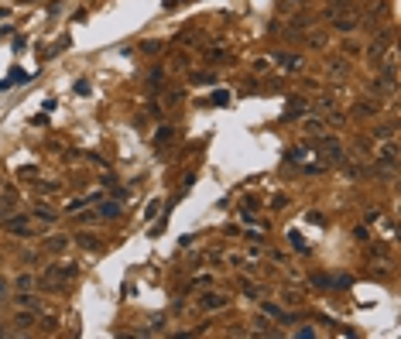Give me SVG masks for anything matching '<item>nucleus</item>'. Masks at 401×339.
<instances>
[{"mask_svg":"<svg viewBox=\"0 0 401 339\" xmlns=\"http://www.w3.org/2000/svg\"><path fill=\"white\" fill-rule=\"evenodd\" d=\"M79 277V268L75 264H59V268H48V274L41 277V284L45 288H62L69 281H75Z\"/></svg>","mask_w":401,"mask_h":339,"instance_id":"f257e3e1","label":"nucleus"},{"mask_svg":"<svg viewBox=\"0 0 401 339\" xmlns=\"http://www.w3.org/2000/svg\"><path fill=\"white\" fill-rule=\"evenodd\" d=\"M377 161H381V168H388V171L398 168V140H395V137H391V140H381V154H377Z\"/></svg>","mask_w":401,"mask_h":339,"instance_id":"f03ea898","label":"nucleus"},{"mask_svg":"<svg viewBox=\"0 0 401 339\" xmlns=\"http://www.w3.org/2000/svg\"><path fill=\"white\" fill-rule=\"evenodd\" d=\"M316 151H319V158H329V161H339V158H343V144H339L336 137H323V140L316 144Z\"/></svg>","mask_w":401,"mask_h":339,"instance_id":"7ed1b4c3","label":"nucleus"},{"mask_svg":"<svg viewBox=\"0 0 401 339\" xmlns=\"http://www.w3.org/2000/svg\"><path fill=\"white\" fill-rule=\"evenodd\" d=\"M391 52H395V48H388L384 41H374V45H370V66L374 68L391 66Z\"/></svg>","mask_w":401,"mask_h":339,"instance_id":"20e7f679","label":"nucleus"},{"mask_svg":"<svg viewBox=\"0 0 401 339\" xmlns=\"http://www.w3.org/2000/svg\"><path fill=\"white\" fill-rule=\"evenodd\" d=\"M309 113V103L302 100V96H292L288 100V110H285V120H298V117H305Z\"/></svg>","mask_w":401,"mask_h":339,"instance_id":"39448f33","label":"nucleus"},{"mask_svg":"<svg viewBox=\"0 0 401 339\" xmlns=\"http://www.w3.org/2000/svg\"><path fill=\"white\" fill-rule=\"evenodd\" d=\"M24 82H31V75H28L24 68H10V72H7V79L0 82V93H7L10 86H24Z\"/></svg>","mask_w":401,"mask_h":339,"instance_id":"423d86ee","label":"nucleus"},{"mask_svg":"<svg viewBox=\"0 0 401 339\" xmlns=\"http://www.w3.org/2000/svg\"><path fill=\"white\" fill-rule=\"evenodd\" d=\"M3 230L7 233H28L31 223H28V216H3Z\"/></svg>","mask_w":401,"mask_h":339,"instance_id":"0eeeda50","label":"nucleus"},{"mask_svg":"<svg viewBox=\"0 0 401 339\" xmlns=\"http://www.w3.org/2000/svg\"><path fill=\"white\" fill-rule=\"evenodd\" d=\"M120 212H124V205L120 203H100L96 205V216H100V219H117Z\"/></svg>","mask_w":401,"mask_h":339,"instance_id":"6e6552de","label":"nucleus"},{"mask_svg":"<svg viewBox=\"0 0 401 339\" xmlns=\"http://www.w3.org/2000/svg\"><path fill=\"white\" fill-rule=\"evenodd\" d=\"M21 308H31V312H38L41 308V298L38 295H31V291H17V298H14Z\"/></svg>","mask_w":401,"mask_h":339,"instance_id":"1a4fd4ad","label":"nucleus"},{"mask_svg":"<svg viewBox=\"0 0 401 339\" xmlns=\"http://www.w3.org/2000/svg\"><path fill=\"white\" fill-rule=\"evenodd\" d=\"M223 305H226V298H223V295H213V291L199 298V308H206V312H216V308H223Z\"/></svg>","mask_w":401,"mask_h":339,"instance_id":"9d476101","label":"nucleus"},{"mask_svg":"<svg viewBox=\"0 0 401 339\" xmlns=\"http://www.w3.org/2000/svg\"><path fill=\"white\" fill-rule=\"evenodd\" d=\"M353 113H357V117H377V113H381V103H374V100H360Z\"/></svg>","mask_w":401,"mask_h":339,"instance_id":"9b49d317","label":"nucleus"},{"mask_svg":"<svg viewBox=\"0 0 401 339\" xmlns=\"http://www.w3.org/2000/svg\"><path fill=\"white\" fill-rule=\"evenodd\" d=\"M329 17L336 21V28H339V31H353V28H357V17H346V14H339V10L329 14Z\"/></svg>","mask_w":401,"mask_h":339,"instance_id":"f8f14e48","label":"nucleus"},{"mask_svg":"<svg viewBox=\"0 0 401 339\" xmlns=\"http://www.w3.org/2000/svg\"><path fill=\"white\" fill-rule=\"evenodd\" d=\"M69 247V237H48L45 240V250H52V254H62Z\"/></svg>","mask_w":401,"mask_h":339,"instance_id":"ddd939ff","label":"nucleus"},{"mask_svg":"<svg viewBox=\"0 0 401 339\" xmlns=\"http://www.w3.org/2000/svg\"><path fill=\"white\" fill-rule=\"evenodd\" d=\"M75 243H79L82 250H96V247H100V240H96L93 233H75Z\"/></svg>","mask_w":401,"mask_h":339,"instance_id":"4468645a","label":"nucleus"},{"mask_svg":"<svg viewBox=\"0 0 401 339\" xmlns=\"http://www.w3.org/2000/svg\"><path fill=\"white\" fill-rule=\"evenodd\" d=\"M274 59H278L285 68H298L302 66V59H298V55H288V52H274Z\"/></svg>","mask_w":401,"mask_h":339,"instance_id":"2eb2a0df","label":"nucleus"},{"mask_svg":"<svg viewBox=\"0 0 401 339\" xmlns=\"http://www.w3.org/2000/svg\"><path fill=\"white\" fill-rule=\"evenodd\" d=\"M189 82L192 86H216V72H196Z\"/></svg>","mask_w":401,"mask_h":339,"instance_id":"dca6fc26","label":"nucleus"},{"mask_svg":"<svg viewBox=\"0 0 401 339\" xmlns=\"http://www.w3.org/2000/svg\"><path fill=\"white\" fill-rule=\"evenodd\" d=\"M288 243H292V250H298V254H309V243L302 240V233H295V230H292V233H288Z\"/></svg>","mask_w":401,"mask_h":339,"instance_id":"f3484780","label":"nucleus"},{"mask_svg":"<svg viewBox=\"0 0 401 339\" xmlns=\"http://www.w3.org/2000/svg\"><path fill=\"white\" fill-rule=\"evenodd\" d=\"M398 134V127H395V124H388V127H377V131H374V140H377V144H381V140H391V137Z\"/></svg>","mask_w":401,"mask_h":339,"instance_id":"a211bd4d","label":"nucleus"},{"mask_svg":"<svg viewBox=\"0 0 401 339\" xmlns=\"http://www.w3.org/2000/svg\"><path fill=\"white\" fill-rule=\"evenodd\" d=\"M35 216H38L41 223H55V219H59V212H55V209H48V205H38V209H35Z\"/></svg>","mask_w":401,"mask_h":339,"instance_id":"6ab92c4d","label":"nucleus"},{"mask_svg":"<svg viewBox=\"0 0 401 339\" xmlns=\"http://www.w3.org/2000/svg\"><path fill=\"white\" fill-rule=\"evenodd\" d=\"M172 137H175V131H172V127H158V131H154V147H158V144H168Z\"/></svg>","mask_w":401,"mask_h":339,"instance_id":"aec40b11","label":"nucleus"},{"mask_svg":"<svg viewBox=\"0 0 401 339\" xmlns=\"http://www.w3.org/2000/svg\"><path fill=\"white\" fill-rule=\"evenodd\" d=\"M147 86H151V89H161V86H165V72H161V68L147 72Z\"/></svg>","mask_w":401,"mask_h":339,"instance_id":"412c9836","label":"nucleus"},{"mask_svg":"<svg viewBox=\"0 0 401 339\" xmlns=\"http://www.w3.org/2000/svg\"><path fill=\"white\" fill-rule=\"evenodd\" d=\"M31 284H35L31 274H17V277H14V288H17V291H31Z\"/></svg>","mask_w":401,"mask_h":339,"instance_id":"4be33fe9","label":"nucleus"},{"mask_svg":"<svg viewBox=\"0 0 401 339\" xmlns=\"http://www.w3.org/2000/svg\"><path fill=\"white\" fill-rule=\"evenodd\" d=\"M305 131H326V120H323V113H319V117H305Z\"/></svg>","mask_w":401,"mask_h":339,"instance_id":"5701e85b","label":"nucleus"},{"mask_svg":"<svg viewBox=\"0 0 401 339\" xmlns=\"http://www.w3.org/2000/svg\"><path fill=\"white\" fill-rule=\"evenodd\" d=\"M346 72H350V62H339V59H336V62H329V75H336V79H339V75H346Z\"/></svg>","mask_w":401,"mask_h":339,"instance_id":"b1692460","label":"nucleus"},{"mask_svg":"<svg viewBox=\"0 0 401 339\" xmlns=\"http://www.w3.org/2000/svg\"><path fill=\"white\" fill-rule=\"evenodd\" d=\"M14 322H17L21 329H28V326H35V315H31V308H28V312H17V319H14Z\"/></svg>","mask_w":401,"mask_h":339,"instance_id":"393cba45","label":"nucleus"},{"mask_svg":"<svg viewBox=\"0 0 401 339\" xmlns=\"http://www.w3.org/2000/svg\"><path fill=\"white\" fill-rule=\"evenodd\" d=\"M326 113H329V124H333V127H343V124H346V113H339V110H333V106H329Z\"/></svg>","mask_w":401,"mask_h":339,"instance_id":"a878e982","label":"nucleus"},{"mask_svg":"<svg viewBox=\"0 0 401 339\" xmlns=\"http://www.w3.org/2000/svg\"><path fill=\"white\" fill-rule=\"evenodd\" d=\"M206 59H209V62H223V66H230V62H233L226 52H206Z\"/></svg>","mask_w":401,"mask_h":339,"instance_id":"bb28decb","label":"nucleus"},{"mask_svg":"<svg viewBox=\"0 0 401 339\" xmlns=\"http://www.w3.org/2000/svg\"><path fill=\"white\" fill-rule=\"evenodd\" d=\"M213 103H216V106H226V103H230V93H226V89H216V93H213Z\"/></svg>","mask_w":401,"mask_h":339,"instance_id":"cd10ccee","label":"nucleus"},{"mask_svg":"<svg viewBox=\"0 0 401 339\" xmlns=\"http://www.w3.org/2000/svg\"><path fill=\"white\" fill-rule=\"evenodd\" d=\"M264 312H267V315H278V319H292L288 312H281V308H278V305H271V302H264Z\"/></svg>","mask_w":401,"mask_h":339,"instance_id":"c85d7f7f","label":"nucleus"},{"mask_svg":"<svg viewBox=\"0 0 401 339\" xmlns=\"http://www.w3.org/2000/svg\"><path fill=\"white\" fill-rule=\"evenodd\" d=\"M75 219H79V223H96L100 216H96V209H86V212H79Z\"/></svg>","mask_w":401,"mask_h":339,"instance_id":"c756f323","label":"nucleus"},{"mask_svg":"<svg viewBox=\"0 0 401 339\" xmlns=\"http://www.w3.org/2000/svg\"><path fill=\"white\" fill-rule=\"evenodd\" d=\"M309 45H316V48H326V34H309Z\"/></svg>","mask_w":401,"mask_h":339,"instance_id":"7c9ffc66","label":"nucleus"},{"mask_svg":"<svg viewBox=\"0 0 401 339\" xmlns=\"http://www.w3.org/2000/svg\"><path fill=\"white\" fill-rule=\"evenodd\" d=\"M357 52H360V45H357V41H346V45H343V55H346V59H350V55H357Z\"/></svg>","mask_w":401,"mask_h":339,"instance_id":"2f4dec72","label":"nucleus"},{"mask_svg":"<svg viewBox=\"0 0 401 339\" xmlns=\"http://www.w3.org/2000/svg\"><path fill=\"white\" fill-rule=\"evenodd\" d=\"M72 93H75V96H89V82H75Z\"/></svg>","mask_w":401,"mask_h":339,"instance_id":"473e14b6","label":"nucleus"},{"mask_svg":"<svg viewBox=\"0 0 401 339\" xmlns=\"http://www.w3.org/2000/svg\"><path fill=\"white\" fill-rule=\"evenodd\" d=\"M158 209H161V199H151V203H147V219H154Z\"/></svg>","mask_w":401,"mask_h":339,"instance_id":"72a5a7b5","label":"nucleus"},{"mask_svg":"<svg viewBox=\"0 0 401 339\" xmlns=\"http://www.w3.org/2000/svg\"><path fill=\"white\" fill-rule=\"evenodd\" d=\"M309 223H316V226H326V216H323V212H309Z\"/></svg>","mask_w":401,"mask_h":339,"instance_id":"f704fd0d","label":"nucleus"},{"mask_svg":"<svg viewBox=\"0 0 401 339\" xmlns=\"http://www.w3.org/2000/svg\"><path fill=\"white\" fill-rule=\"evenodd\" d=\"M370 257H388V247H370Z\"/></svg>","mask_w":401,"mask_h":339,"instance_id":"c9c22d12","label":"nucleus"},{"mask_svg":"<svg viewBox=\"0 0 401 339\" xmlns=\"http://www.w3.org/2000/svg\"><path fill=\"white\" fill-rule=\"evenodd\" d=\"M0 302H7V281L0 277Z\"/></svg>","mask_w":401,"mask_h":339,"instance_id":"e433bc0d","label":"nucleus"},{"mask_svg":"<svg viewBox=\"0 0 401 339\" xmlns=\"http://www.w3.org/2000/svg\"><path fill=\"white\" fill-rule=\"evenodd\" d=\"M0 17H7V10H3V7H0Z\"/></svg>","mask_w":401,"mask_h":339,"instance_id":"4c0bfd02","label":"nucleus"},{"mask_svg":"<svg viewBox=\"0 0 401 339\" xmlns=\"http://www.w3.org/2000/svg\"><path fill=\"white\" fill-rule=\"evenodd\" d=\"M0 336H3V326H0Z\"/></svg>","mask_w":401,"mask_h":339,"instance_id":"58836bf2","label":"nucleus"}]
</instances>
